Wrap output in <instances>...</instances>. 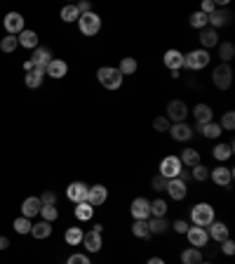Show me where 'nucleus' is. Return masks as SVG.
<instances>
[{"label":"nucleus","mask_w":235,"mask_h":264,"mask_svg":"<svg viewBox=\"0 0 235 264\" xmlns=\"http://www.w3.org/2000/svg\"><path fill=\"white\" fill-rule=\"evenodd\" d=\"M191 222H193V227L207 229L214 222V208H212L210 203H195L191 208Z\"/></svg>","instance_id":"obj_1"},{"label":"nucleus","mask_w":235,"mask_h":264,"mask_svg":"<svg viewBox=\"0 0 235 264\" xmlns=\"http://www.w3.org/2000/svg\"><path fill=\"white\" fill-rule=\"evenodd\" d=\"M210 62H212V55L207 52V50H202V47L191 50L188 55H184V66L191 68V71H202Z\"/></svg>","instance_id":"obj_2"},{"label":"nucleus","mask_w":235,"mask_h":264,"mask_svg":"<svg viewBox=\"0 0 235 264\" xmlns=\"http://www.w3.org/2000/svg\"><path fill=\"white\" fill-rule=\"evenodd\" d=\"M97 78H99V83L106 90H118V87L123 85V74L115 66H101L97 71Z\"/></svg>","instance_id":"obj_3"},{"label":"nucleus","mask_w":235,"mask_h":264,"mask_svg":"<svg viewBox=\"0 0 235 264\" xmlns=\"http://www.w3.org/2000/svg\"><path fill=\"white\" fill-rule=\"evenodd\" d=\"M78 26H80V33L82 36H97L101 31V17L97 12H87V14H80L78 19Z\"/></svg>","instance_id":"obj_4"},{"label":"nucleus","mask_w":235,"mask_h":264,"mask_svg":"<svg viewBox=\"0 0 235 264\" xmlns=\"http://www.w3.org/2000/svg\"><path fill=\"white\" fill-rule=\"evenodd\" d=\"M212 83H214V87H219V90H228V87L233 85V68H230L228 64H219V66L212 71Z\"/></svg>","instance_id":"obj_5"},{"label":"nucleus","mask_w":235,"mask_h":264,"mask_svg":"<svg viewBox=\"0 0 235 264\" xmlns=\"http://www.w3.org/2000/svg\"><path fill=\"white\" fill-rule=\"evenodd\" d=\"M188 113H191V111H188L184 99H172L167 104V113H165V116L169 118V123H186Z\"/></svg>","instance_id":"obj_6"},{"label":"nucleus","mask_w":235,"mask_h":264,"mask_svg":"<svg viewBox=\"0 0 235 264\" xmlns=\"http://www.w3.org/2000/svg\"><path fill=\"white\" fill-rule=\"evenodd\" d=\"M181 167H184V165H181L179 156H165V158L160 160V177H165V179L179 177Z\"/></svg>","instance_id":"obj_7"},{"label":"nucleus","mask_w":235,"mask_h":264,"mask_svg":"<svg viewBox=\"0 0 235 264\" xmlns=\"http://www.w3.org/2000/svg\"><path fill=\"white\" fill-rule=\"evenodd\" d=\"M210 179L217 186H230V184H233V167L219 163L214 170H210Z\"/></svg>","instance_id":"obj_8"},{"label":"nucleus","mask_w":235,"mask_h":264,"mask_svg":"<svg viewBox=\"0 0 235 264\" xmlns=\"http://www.w3.org/2000/svg\"><path fill=\"white\" fill-rule=\"evenodd\" d=\"M87 194H90V186H87L85 182H71V184L66 186V198L73 203L87 201Z\"/></svg>","instance_id":"obj_9"},{"label":"nucleus","mask_w":235,"mask_h":264,"mask_svg":"<svg viewBox=\"0 0 235 264\" xmlns=\"http://www.w3.org/2000/svg\"><path fill=\"white\" fill-rule=\"evenodd\" d=\"M186 236H188V243H191V248H204L207 243H210V236H207V229L202 227H188V231H186Z\"/></svg>","instance_id":"obj_10"},{"label":"nucleus","mask_w":235,"mask_h":264,"mask_svg":"<svg viewBox=\"0 0 235 264\" xmlns=\"http://www.w3.org/2000/svg\"><path fill=\"white\" fill-rule=\"evenodd\" d=\"M165 191L169 194V198H172V201H184V198L188 196V186H186V182H181L179 177L167 179V186H165Z\"/></svg>","instance_id":"obj_11"},{"label":"nucleus","mask_w":235,"mask_h":264,"mask_svg":"<svg viewBox=\"0 0 235 264\" xmlns=\"http://www.w3.org/2000/svg\"><path fill=\"white\" fill-rule=\"evenodd\" d=\"M130 212H132L134 220H149V217H151V201H149V198H143V196L134 198V201H132Z\"/></svg>","instance_id":"obj_12"},{"label":"nucleus","mask_w":235,"mask_h":264,"mask_svg":"<svg viewBox=\"0 0 235 264\" xmlns=\"http://www.w3.org/2000/svg\"><path fill=\"white\" fill-rule=\"evenodd\" d=\"M108 201V189L104 184H94L90 186V194H87V203L92 205V208H99L104 203Z\"/></svg>","instance_id":"obj_13"},{"label":"nucleus","mask_w":235,"mask_h":264,"mask_svg":"<svg viewBox=\"0 0 235 264\" xmlns=\"http://www.w3.org/2000/svg\"><path fill=\"white\" fill-rule=\"evenodd\" d=\"M5 31H7V36H19V33L24 31V17L19 12L5 14Z\"/></svg>","instance_id":"obj_14"},{"label":"nucleus","mask_w":235,"mask_h":264,"mask_svg":"<svg viewBox=\"0 0 235 264\" xmlns=\"http://www.w3.org/2000/svg\"><path fill=\"white\" fill-rule=\"evenodd\" d=\"M28 62L33 64V68H40V71H45V68H47V64L52 62V52L47 47H36V50H33V57L28 59Z\"/></svg>","instance_id":"obj_15"},{"label":"nucleus","mask_w":235,"mask_h":264,"mask_svg":"<svg viewBox=\"0 0 235 264\" xmlns=\"http://www.w3.org/2000/svg\"><path fill=\"white\" fill-rule=\"evenodd\" d=\"M40 208H43V201H40L38 196L26 198V201L21 203V217H26V220H33L36 215H40Z\"/></svg>","instance_id":"obj_16"},{"label":"nucleus","mask_w":235,"mask_h":264,"mask_svg":"<svg viewBox=\"0 0 235 264\" xmlns=\"http://www.w3.org/2000/svg\"><path fill=\"white\" fill-rule=\"evenodd\" d=\"M228 21H230V12L226 7H217V10L207 17V24H210V29H214V31H217L219 26H226Z\"/></svg>","instance_id":"obj_17"},{"label":"nucleus","mask_w":235,"mask_h":264,"mask_svg":"<svg viewBox=\"0 0 235 264\" xmlns=\"http://www.w3.org/2000/svg\"><path fill=\"white\" fill-rule=\"evenodd\" d=\"M82 248L87 252H99L101 246H104V241H101V233H94V231H85L82 233Z\"/></svg>","instance_id":"obj_18"},{"label":"nucleus","mask_w":235,"mask_h":264,"mask_svg":"<svg viewBox=\"0 0 235 264\" xmlns=\"http://www.w3.org/2000/svg\"><path fill=\"white\" fill-rule=\"evenodd\" d=\"M169 135H172L174 141H188L193 137V128L188 123H172Z\"/></svg>","instance_id":"obj_19"},{"label":"nucleus","mask_w":235,"mask_h":264,"mask_svg":"<svg viewBox=\"0 0 235 264\" xmlns=\"http://www.w3.org/2000/svg\"><path fill=\"white\" fill-rule=\"evenodd\" d=\"M162 62H165V66L169 68V71H179V68H184V55H181L179 50H167L165 52V57H162Z\"/></svg>","instance_id":"obj_20"},{"label":"nucleus","mask_w":235,"mask_h":264,"mask_svg":"<svg viewBox=\"0 0 235 264\" xmlns=\"http://www.w3.org/2000/svg\"><path fill=\"white\" fill-rule=\"evenodd\" d=\"M217 45H219V31H214V29H210V26L200 31V47L210 52V50L217 47Z\"/></svg>","instance_id":"obj_21"},{"label":"nucleus","mask_w":235,"mask_h":264,"mask_svg":"<svg viewBox=\"0 0 235 264\" xmlns=\"http://www.w3.org/2000/svg\"><path fill=\"white\" fill-rule=\"evenodd\" d=\"M207 236H210V238H214L217 243H221V241L230 238V236H228V227H226L223 222H217V220H214L210 227H207Z\"/></svg>","instance_id":"obj_22"},{"label":"nucleus","mask_w":235,"mask_h":264,"mask_svg":"<svg viewBox=\"0 0 235 264\" xmlns=\"http://www.w3.org/2000/svg\"><path fill=\"white\" fill-rule=\"evenodd\" d=\"M45 74L50 76V78L59 80V78H64V76L68 74V64L64 62V59H52V62L47 64V68H45Z\"/></svg>","instance_id":"obj_23"},{"label":"nucleus","mask_w":235,"mask_h":264,"mask_svg":"<svg viewBox=\"0 0 235 264\" xmlns=\"http://www.w3.org/2000/svg\"><path fill=\"white\" fill-rule=\"evenodd\" d=\"M193 116H195L198 123L204 125V123H210L214 113H212V106L210 104H195V106H193Z\"/></svg>","instance_id":"obj_24"},{"label":"nucleus","mask_w":235,"mask_h":264,"mask_svg":"<svg viewBox=\"0 0 235 264\" xmlns=\"http://www.w3.org/2000/svg\"><path fill=\"white\" fill-rule=\"evenodd\" d=\"M17 40H19V45H21V47H26V50H36L38 47V33L36 31H21L17 36Z\"/></svg>","instance_id":"obj_25"},{"label":"nucleus","mask_w":235,"mask_h":264,"mask_svg":"<svg viewBox=\"0 0 235 264\" xmlns=\"http://www.w3.org/2000/svg\"><path fill=\"white\" fill-rule=\"evenodd\" d=\"M115 68L120 71V74H123V78H125V76H134L136 68H139V64H136L134 57H123V59H120V64H118Z\"/></svg>","instance_id":"obj_26"},{"label":"nucleus","mask_w":235,"mask_h":264,"mask_svg":"<svg viewBox=\"0 0 235 264\" xmlns=\"http://www.w3.org/2000/svg\"><path fill=\"white\" fill-rule=\"evenodd\" d=\"M146 222H149V231L155 233V236H158V233H165L169 229L167 217H149Z\"/></svg>","instance_id":"obj_27"},{"label":"nucleus","mask_w":235,"mask_h":264,"mask_svg":"<svg viewBox=\"0 0 235 264\" xmlns=\"http://www.w3.org/2000/svg\"><path fill=\"white\" fill-rule=\"evenodd\" d=\"M94 217V208L90 205L87 201L82 203H75V220H80V222H90Z\"/></svg>","instance_id":"obj_28"},{"label":"nucleus","mask_w":235,"mask_h":264,"mask_svg":"<svg viewBox=\"0 0 235 264\" xmlns=\"http://www.w3.org/2000/svg\"><path fill=\"white\" fill-rule=\"evenodd\" d=\"M179 160H181V165H188V167L198 165L200 163V151L198 149H184L181 156H179Z\"/></svg>","instance_id":"obj_29"},{"label":"nucleus","mask_w":235,"mask_h":264,"mask_svg":"<svg viewBox=\"0 0 235 264\" xmlns=\"http://www.w3.org/2000/svg\"><path fill=\"white\" fill-rule=\"evenodd\" d=\"M212 156H214V158L219 160V163H223V160H228L230 156H233V144H217V147H214V151H212Z\"/></svg>","instance_id":"obj_30"},{"label":"nucleus","mask_w":235,"mask_h":264,"mask_svg":"<svg viewBox=\"0 0 235 264\" xmlns=\"http://www.w3.org/2000/svg\"><path fill=\"white\" fill-rule=\"evenodd\" d=\"M202 262V252L198 248H186L181 252V264H200Z\"/></svg>","instance_id":"obj_31"},{"label":"nucleus","mask_w":235,"mask_h":264,"mask_svg":"<svg viewBox=\"0 0 235 264\" xmlns=\"http://www.w3.org/2000/svg\"><path fill=\"white\" fill-rule=\"evenodd\" d=\"M31 233H33V238L45 241L52 233V224H50V222H38V224H33Z\"/></svg>","instance_id":"obj_32"},{"label":"nucleus","mask_w":235,"mask_h":264,"mask_svg":"<svg viewBox=\"0 0 235 264\" xmlns=\"http://www.w3.org/2000/svg\"><path fill=\"white\" fill-rule=\"evenodd\" d=\"M43 76L45 71H40V68H33V71H28L24 78L26 87H31V90H36V87H40V83H43Z\"/></svg>","instance_id":"obj_33"},{"label":"nucleus","mask_w":235,"mask_h":264,"mask_svg":"<svg viewBox=\"0 0 235 264\" xmlns=\"http://www.w3.org/2000/svg\"><path fill=\"white\" fill-rule=\"evenodd\" d=\"M82 229L80 227H71V229H66V233H64V238H66V243L68 246H80L82 243Z\"/></svg>","instance_id":"obj_34"},{"label":"nucleus","mask_w":235,"mask_h":264,"mask_svg":"<svg viewBox=\"0 0 235 264\" xmlns=\"http://www.w3.org/2000/svg\"><path fill=\"white\" fill-rule=\"evenodd\" d=\"M217 47H219V59H221V64H228L235 57V45L233 43H219Z\"/></svg>","instance_id":"obj_35"},{"label":"nucleus","mask_w":235,"mask_h":264,"mask_svg":"<svg viewBox=\"0 0 235 264\" xmlns=\"http://www.w3.org/2000/svg\"><path fill=\"white\" fill-rule=\"evenodd\" d=\"M200 132H202V135L207 137V139H219L223 130H221V125H219V123L210 121V123H204V125H202V130H200Z\"/></svg>","instance_id":"obj_36"},{"label":"nucleus","mask_w":235,"mask_h":264,"mask_svg":"<svg viewBox=\"0 0 235 264\" xmlns=\"http://www.w3.org/2000/svg\"><path fill=\"white\" fill-rule=\"evenodd\" d=\"M167 210H169V205L162 201V198L151 201V217H167Z\"/></svg>","instance_id":"obj_37"},{"label":"nucleus","mask_w":235,"mask_h":264,"mask_svg":"<svg viewBox=\"0 0 235 264\" xmlns=\"http://www.w3.org/2000/svg\"><path fill=\"white\" fill-rule=\"evenodd\" d=\"M191 179H195V182H207L210 179V167L207 165H202V163H198V165H193V170H191Z\"/></svg>","instance_id":"obj_38"},{"label":"nucleus","mask_w":235,"mask_h":264,"mask_svg":"<svg viewBox=\"0 0 235 264\" xmlns=\"http://www.w3.org/2000/svg\"><path fill=\"white\" fill-rule=\"evenodd\" d=\"M132 233H134L136 238H149V236H151L149 222H146V220H134V224H132Z\"/></svg>","instance_id":"obj_39"},{"label":"nucleus","mask_w":235,"mask_h":264,"mask_svg":"<svg viewBox=\"0 0 235 264\" xmlns=\"http://www.w3.org/2000/svg\"><path fill=\"white\" fill-rule=\"evenodd\" d=\"M188 24H191L193 29L202 31V29H207V14H202L200 10H198V12H193L191 17H188Z\"/></svg>","instance_id":"obj_40"},{"label":"nucleus","mask_w":235,"mask_h":264,"mask_svg":"<svg viewBox=\"0 0 235 264\" xmlns=\"http://www.w3.org/2000/svg\"><path fill=\"white\" fill-rule=\"evenodd\" d=\"M12 227H14V231H17V233H31L33 222L26 220V217H17V220L12 222Z\"/></svg>","instance_id":"obj_41"},{"label":"nucleus","mask_w":235,"mask_h":264,"mask_svg":"<svg viewBox=\"0 0 235 264\" xmlns=\"http://www.w3.org/2000/svg\"><path fill=\"white\" fill-rule=\"evenodd\" d=\"M62 19L66 21V24H71V21H78V19H80L78 7H75V5H66V7L62 10Z\"/></svg>","instance_id":"obj_42"},{"label":"nucleus","mask_w":235,"mask_h":264,"mask_svg":"<svg viewBox=\"0 0 235 264\" xmlns=\"http://www.w3.org/2000/svg\"><path fill=\"white\" fill-rule=\"evenodd\" d=\"M17 47H19L17 36H5L3 40H0V50H3V52H7V55H10V52H14Z\"/></svg>","instance_id":"obj_43"},{"label":"nucleus","mask_w":235,"mask_h":264,"mask_svg":"<svg viewBox=\"0 0 235 264\" xmlns=\"http://www.w3.org/2000/svg\"><path fill=\"white\" fill-rule=\"evenodd\" d=\"M40 215H43V222H54L56 217H59V210L54 208V205H43V208H40Z\"/></svg>","instance_id":"obj_44"},{"label":"nucleus","mask_w":235,"mask_h":264,"mask_svg":"<svg viewBox=\"0 0 235 264\" xmlns=\"http://www.w3.org/2000/svg\"><path fill=\"white\" fill-rule=\"evenodd\" d=\"M169 128H172V123H169L167 116H158L153 121V130H155V132H169Z\"/></svg>","instance_id":"obj_45"},{"label":"nucleus","mask_w":235,"mask_h":264,"mask_svg":"<svg viewBox=\"0 0 235 264\" xmlns=\"http://www.w3.org/2000/svg\"><path fill=\"white\" fill-rule=\"evenodd\" d=\"M221 130H233L235 128V111H226V113H223V118H221Z\"/></svg>","instance_id":"obj_46"},{"label":"nucleus","mask_w":235,"mask_h":264,"mask_svg":"<svg viewBox=\"0 0 235 264\" xmlns=\"http://www.w3.org/2000/svg\"><path fill=\"white\" fill-rule=\"evenodd\" d=\"M219 246H221V252L223 255H235V241H230V238H226V241H221V243H219Z\"/></svg>","instance_id":"obj_47"},{"label":"nucleus","mask_w":235,"mask_h":264,"mask_svg":"<svg viewBox=\"0 0 235 264\" xmlns=\"http://www.w3.org/2000/svg\"><path fill=\"white\" fill-rule=\"evenodd\" d=\"M66 264H92V262H90V257H87V255H82V252H75V255H71V257H68Z\"/></svg>","instance_id":"obj_48"},{"label":"nucleus","mask_w":235,"mask_h":264,"mask_svg":"<svg viewBox=\"0 0 235 264\" xmlns=\"http://www.w3.org/2000/svg\"><path fill=\"white\" fill-rule=\"evenodd\" d=\"M151 186H153V191H165V186H167V179L160 177V175H155V177L151 179Z\"/></svg>","instance_id":"obj_49"},{"label":"nucleus","mask_w":235,"mask_h":264,"mask_svg":"<svg viewBox=\"0 0 235 264\" xmlns=\"http://www.w3.org/2000/svg\"><path fill=\"white\" fill-rule=\"evenodd\" d=\"M214 10H217V3H214V0H202V5H200V12L210 17Z\"/></svg>","instance_id":"obj_50"},{"label":"nucleus","mask_w":235,"mask_h":264,"mask_svg":"<svg viewBox=\"0 0 235 264\" xmlns=\"http://www.w3.org/2000/svg\"><path fill=\"white\" fill-rule=\"evenodd\" d=\"M169 227H172L177 233H186V231H188V222H186V220H177V222H172Z\"/></svg>","instance_id":"obj_51"},{"label":"nucleus","mask_w":235,"mask_h":264,"mask_svg":"<svg viewBox=\"0 0 235 264\" xmlns=\"http://www.w3.org/2000/svg\"><path fill=\"white\" fill-rule=\"evenodd\" d=\"M40 201H43V205H54V203H56V194H54V191H45L43 196H40Z\"/></svg>","instance_id":"obj_52"},{"label":"nucleus","mask_w":235,"mask_h":264,"mask_svg":"<svg viewBox=\"0 0 235 264\" xmlns=\"http://www.w3.org/2000/svg\"><path fill=\"white\" fill-rule=\"evenodd\" d=\"M78 12L80 14H87V12H92V5H90V3H87V0H82V3H78Z\"/></svg>","instance_id":"obj_53"},{"label":"nucleus","mask_w":235,"mask_h":264,"mask_svg":"<svg viewBox=\"0 0 235 264\" xmlns=\"http://www.w3.org/2000/svg\"><path fill=\"white\" fill-rule=\"evenodd\" d=\"M7 246H10V238H7V236H0V250H7Z\"/></svg>","instance_id":"obj_54"},{"label":"nucleus","mask_w":235,"mask_h":264,"mask_svg":"<svg viewBox=\"0 0 235 264\" xmlns=\"http://www.w3.org/2000/svg\"><path fill=\"white\" fill-rule=\"evenodd\" d=\"M146 264H165V259H162V257H151Z\"/></svg>","instance_id":"obj_55"},{"label":"nucleus","mask_w":235,"mask_h":264,"mask_svg":"<svg viewBox=\"0 0 235 264\" xmlns=\"http://www.w3.org/2000/svg\"><path fill=\"white\" fill-rule=\"evenodd\" d=\"M92 231H94V233H101V231H104V224H94Z\"/></svg>","instance_id":"obj_56"},{"label":"nucleus","mask_w":235,"mask_h":264,"mask_svg":"<svg viewBox=\"0 0 235 264\" xmlns=\"http://www.w3.org/2000/svg\"><path fill=\"white\" fill-rule=\"evenodd\" d=\"M200 264H212V262H204V259H202V262H200Z\"/></svg>","instance_id":"obj_57"}]
</instances>
